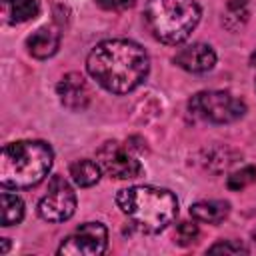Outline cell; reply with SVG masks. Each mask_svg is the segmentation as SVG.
<instances>
[{
	"label": "cell",
	"instance_id": "9a60e30c",
	"mask_svg": "<svg viewBox=\"0 0 256 256\" xmlns=\"http://www.w3.org/2000/svg\"><path fill=\"white\" fill-rule=\"evenodd\" d=\"M24 218V202L18 194L2 192L0 196V224L12 226Z\"/></svg>",
	"mask_w": 256,
	"mask_h": 256
},
{
	"label": "cell",
	"instance_id": "7402d4cb",
	"mask_svg": "<svg viewBox=\"0 0 256 256\" xmlns=\"http://www.w3.org/2000/svg\"><path fill=\"white\" fill-rule=\"evenodd\" d=\"M252 238H254V242H256V230H254V232H252Z\"/></svg>",
	"mask_w": 256,
	"mask_h": 256
},
{
	"label": "cell",
	"instance_id": "9c48e42d",
	"mask_svg": "<svg viewBox=\"0 0 256 256\" xmlns=\"http://www.w3.org/2000/svg\"><path fill=\"white\" fill-rule=\"evenodd\" d=\"M174 62H176V66H180L186 72L202 74V72H208V70L214 68L216 52L212 50L210 44L194 42V44H188V46L180 48L174 56Z\"/></svg>",
	"mask_w": 256,
	"mask_h": 256
},
{
	"label": "cell",
	"instance_id": "6da1fadb",
	"mask_svg": "<svg viewBox=\"0 0 256 256\" xmlns=\"http://www.w3.org/2000/svg\"><path fill=\"white\" fill-rule=\"evenodd\" d=\"M86 70L104 90L112 94H128L146 80L150 58L140 44L114 38L104 40L90 50Z\"/></svg>",
	"mask_w": 256,
	"mask_h": 256
},
{
	"label": "cell",
	"instance_id": "277c9868",
	"mask_svg": "<svg viewBox=\"0 0 256 256\" xmlns=\"http://www.w3.org/2000/svg\"><path fill=\"white\" fill-rule=\"evenodd\" d=\"M202 10L196 0H146L144 20L150 34L164 44H182L198 26Z\"/></svg>",
	"mask_w": 256,
	"mask_h": 256
},
{
	"label": "cell",
	"instance_id": "7c38bea8",
	"mask_svg": "<svg viewBox=\"0 0 256 256\" xmlns=\"http://www.w3.org/2000/svg\"><path fill=\"white\" fill-rule=\"evenodd\" d=\"M190 214H192V218L198 220V222L220 224L222 220L228 218V214H230V204L224 202V200H204V202L192 204Z\"/></svg>",
	"mask_w": 256,
	"mask_h": 256
},
{
	"label": "cell",
	"instance_id": "52a82bcc",
	"mask_svg": "<svg viewBox=\"0 0 256 256\" xmlns=\"http://www.w3.org/2000/svg\"><path fill=\"white\" fill-rule=\"evenodd\" d=\"M96 162L100 164L102 172H106L108 176L118 178V180L136 178L144 172L140 160L130 152V148L116 140H108L98 148Z\"/></svg>",
	"mask_w": 256,
	"mask_h": 256
},
{
	"label": "cell",
	"instance_id": "3957f363",
	"mask_svg": "<svg viewBox=\"0 0 256 256\" xmlns=\"http://www.w3.org/2000/svg\"><path fill=\"white\" fill-rule=\"evenodd\" d=\"M54 152L42 140H18L2 148L0 184L4 188H32L40 184L52 168Z\"/></svg>",
	"mask_w": 256,
	"mask_h": 256
},
{
	"label": "cell",
	"instance_id": "5bb4252c",
	"mask_svg": "<svg viewBox=\"0 0 256 256\" xmlns=\"http://www.w3.org/2000/svg\"><path fill=\"white\" fill-rule=\"evenodd\" d=\"M100 172H102L100 164L94 160H88V158H80V160L70 164V178L80 188L94 186L100 180Z\"/></svg>",
	"mask_w": 256,
	"mask_h": 256
},
{
	"label": "cell",
	"instance_id": "8992f818",
	"mask_svg": "<svg viewBox=\"0 0 256 256\" xmlns=\"http://www.w3.org/2000/svg\"><path fill=\"white\" fill-rule=\"evenodd\" d=\"M76 212V194L62 176H52L46 194L38 202V216L46 222H66Z\"/></svg>",
	"mask_w": 256,
	"mask_h": 256
},
{
	"label": "cell",
	"instance_id": "ffe728a7",
	"mask_svg": "<svg viewBox=\"0 0 256 256\" xmlns=\"http://www.w3.org/2000/svg\"><path fill=\"white\" fill-rule=\"evenodd\" d=\"M104 10H124L134 4V0H96Z\"/></svg>",
	"mask_w": 256,
	"mask_h": 256
},
{
	"label": "cell",
	"instance_id": "7a4b0ae2",
	"mask_svg": "<svg viewBox=\"0 0 256 256\" xmlns=\"http://www.w3.org/2000/svg\"><path fill=\"white\" fill-rule=\"evenodd\" d=\"M116 204L130 224L146 234L162 232L178 214L176 196L170 190L156 186L122 188L116 194Z\"/></svg>",
	"mask_w": 256,
	"mask_h": 256
},
{
	"label": "cell",
	"instance_id": "8fae6325",
	"mask_svg": "<svg viewBox=\"0 0 256 256\" xmlns=\"http://www.w3.org/2000/svg\"><path fill=\"white\" fill-rule=\"evenodd\" d=\"M60 46V34L50 28V26H42L38 28L36 32H32L28 38H26V48L28 52L38 58V60H44V58H50L56 54Z\"/></svg>",
	"mask_w": 256,
	"mask_h": 256
},
{
	"label": "cell",
	"instance_id": "30bf717a",
	"mask_svg": "<svg viewBox=\"0 0 256 256\" xmlns=\"http://www.w3.org/2000/svg\"><path fill=\"white\" fill-rule=\"evenodd\" d=\"M56 92L60 102L74 112L86 110L90 104V88L84 80V76H80L78 72H70L66 76L60 78V82L56 84Z\"/></svg>",
	"mask_w": 256,
	"mask_h": 256
},
{
	"label": "cell",
	"instance_id": "4fadbf2b",
	"mask_svg": "<svg viewBox=\"0 0 256 256\" xmlns=\"http://www.w3.org/2000/svg\"><path fill=\"white\" fill-rule=\"evenodd\" d=\"M2 10H4L6 22L20 24V22H28L36 18L40 12V4L38 0H4Z\"/></svg>",
	"mask_w": 256,
	"mask_h": 256
},
{
	"label": "cell",
	"instance_id": "2e32d148",
	"mask_svg": "<svg viewBox=\"0 0 256 256\" xmlns=\"http://www.w3.org/2000/svg\"><path fill=\"white\" fill-rule=\"evenodd\" d=\"M248 20V0H228L226 12H224V26L228 30H238Z\"/></svg>",
	"mask_w": 256,
	"mask_h": 256
},
{
	"label": "cell",
	"instance_id": "44dd1931",
	"mask_svg": "<svg viewBox=\"0 0 256 256\" xmlns=\"http://www.w3.org/2000/svg\"><path fill=\"white\" fill-rule=\"evenodd\" d=\"M250 62H252V66H256V50H254V54L250 56Z\"/></svg>",
	"mask_w": 256,
	"mask_h": 256
},
{
	"label": "cell",
	"instance_id": "d6986e66",
	"mask_svg": "<svg viewBox=\"0 0 256 256\" xmlns=\"http://www.w3.org/2000/svg\"><path fill=\"white\" fill-rule=\"evenodd\" d=\"M198 236V226L194 222H180L178 228H176V238H178V244L182 246H188L196 240Z\"/></svg>",
	"mask_w": 256,
	"mask_h": 256
},
{
	"label": "cell",
	"instance_id": "ac0fdd59",
	"mask_svg": "<svg viewBox=\"0 0 256 256\" xmlns=\"http://www.w3.org/2000/svg\"><path fill=\"white\" fill-rule=\"evenodd\" d=\"M210 254H248V248L236 240H222L208 248Z\"/></svg>",
	"mask_w": 256,
	"mask_h": 256
},
{
	"label": "cell",
	"instance_id": "e0dca14e",
	"mask_svg": "<svg viewBox=\"0 0 256 256\" xmlns=\"http://www.w3.org/2000/svg\"><path fill=\"white\" fill-rule=\"evenodd\" d=\"M254 180H256V168L244 166V168H240L228 176V188L230 190H242V188L250 186Z\"/></svg>",
	"mask_w": 256,
	"mask_h": 256
},
{
	"label": "cell",
	"instance_id": "ba28073f",
	"mask_svg": "<svg viewBox=\"0 0 256 256\" xmlns=\"http://www.w3.org/2000/svg\"><path fill=\"white\" fill-rule=\"evenodd\" d=\"M108 246V230L102 222H84L70 236H66L58 248V254L66 256H98Z\"/></svg>",
	"mask_w": 256,
	"mask_h": 256
},
{
	"label": "cell",
	"instance_id": "5b68a950",
	"mask_svg": "<svg viewBox=\"0 0 256 256\" xmlns=\"http://www.w3.org/2000/svg\"><path fill=\"white\" fill-rule=\"evenodd\" d=\"M188 106L194 116L214 122V124H230V122L240 120L246 114L244 100H240L224 90L198 92L196 96H192Z\"/></svg>",
	"mask_w": 256,
	"mask_h": 256
}]
</instances>
